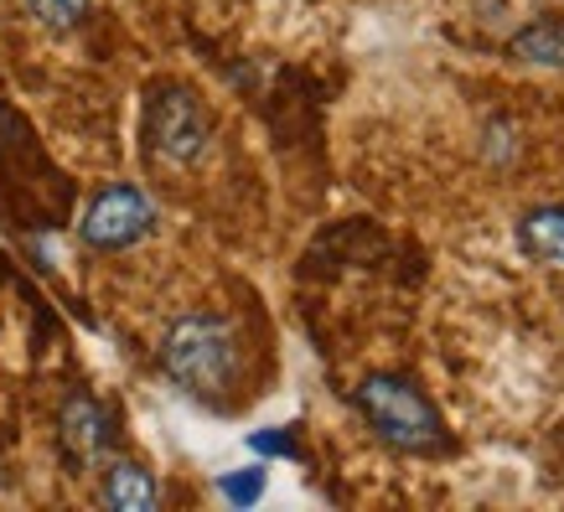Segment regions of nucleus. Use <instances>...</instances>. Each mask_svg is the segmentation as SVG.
Listing matches in <instances>:
<instances>
[{
    "label": "nucleus",
    "instance_id": "obj_1",
    "mask_svg": "<svg viewBox=\"0 0 564 512\" xmlns=\"http://www.w3.org/2000/svg\"><path fill=\"white\" fill-rule=\"evenodd\" d=\"M161 373L172 378L192 399H223L239 383V331L213 316V311H187L166 326L161 337Z\"/></svg>",
    "mask_w": 564,
    "mask_h": 512
},
{
    "label": "nucleus",
    "instance_id": "obj_2",
    "mask_svg": "<svg viewBox=\"0 0 564 512\" xmlns=\"http://www.w3.org/2000/svg\"><path fill=\"white\" fill-rule=\"evenodd\" d=\"M352 404L368 420L383 445L404 450V456H445L451 450V429L441 410L425 399V389L404 373H368L352 389Z\"/></svg>",
    "mask_w": 564,
    "mask_h": 512
},
{
    "label": "nucleus",
    "instance_id": "obj_3",
    "mask_svg": "<svg viewBox=\"0 0 564 512\" xmlns=\"http://www.w3.org/2000/svg\"><path fill=\"white\" fill-rule=\"evenodd\" d=\"M140 140H145L151 161L182 171V166H197L213 151V120H207L203 99L187 84H155L145 94Z\"/></svg>",
    "mask_w": 564,
    "mask_h": 512
},
{
    "label": "nucleus",
    "instance_id": "obj_4",
    "mask_svg": "<svg viewBox=\"0 0 564 512\" xmlns=\"http://www.w3.org/2000/svg\"><path fill=\"white\" fill-rule=\"evenodd\" d=\"M155 233V203L151 192L135 187V182H109L104 192H94L78 218V239L94 254H124L135 249L140 239Z\"/></svg>",
    "mask_w": 564,
    "mask_h": 512
},
{
    "label": "nucleus",
    "instance_id": "obj_5",
    "mask_svg": "<svg viewBox=\"0 0 564 512\" xmlns=\"http://www.w3.org/2000/svg\"><path fill=\"white\" fill-rule=\"evenodd\" d=\"M57 445H63V461L73 471H94L115 450V414H109V404H99L94 393H73L63 414H57Z\"/></svg>",
    "mask_w": 564,
    "mask_h": 512
},
{
    "label": "nucleus",
    "instance_id": "obj_6",
    "mask_svg": "<svg viewBox=\"0 0 564 512\" xmlns=\"http://www.w3.org/2000/svg\"><path fill=\"white\" fill-rule=\"evenodd\" d=\"M513 239L533 264H564V203L529 207V213L513 222Z\"/></svg>",
    "mask_w": 564,
    "mask_h": 512
},
{
    "label": "nucleus",
    "instance_id": "obj_7",
    "mask_svg": "<svg viewBox=\"0 0 564 512\" xmlns=\"http://www.w3.org/2000/svg\"><path fill=\"white\" fill-rule=\"evenodd\" d=\"M513 63H529V68H564V17H533L523 21L508 42Z\"/></svg>",
    "mask_w": 564,
    "mask_h": 512
},
{
    "label": "nucleus",
    "instance_id": "obj_8",
    "mask_svg": "<svg viewBox=\"0 0 564 512\" xmlns=\"http://www.w3.org/2000/svg\"><path fill=\"white\" fill-rule=\"evenodd\" d=\"M161 502V487L140 461H109L104 471V508L115 512H151Z\"/></svg>",
    "mask_w": 564,
    "mask_h": 512
},
{
    "label": "nucleus",
    "instance_id": "obj_9",
    "mask_svg": "<svg viewBox=\"0 0 564 512\" xmlns=\"http://www.w3.org/2000/svg\"><path fill=\"white\" fill-rule=\"evenodd\" d=\"M523 151V130L513 120H487L481 124V161L487 166H513Z\"/></svg>",
    "mask_w": 564,
    "mask_h": 512
},
{
    "label": "nucleus",
    "instance_id": "obj_10",
    "mask_svg": "<svg viewBox=\"0 0 564 512\" xmlns=\"http://www.w3.org/2000/svg\"><path fill=\"white\" fill-rule=\"evenodd\" d=\"M88 6H94V0H26V11L36 17V26H47V32H73V26L88 17Z\"/></svg>",
    "mask_w": 564,
    "mask_h": 512
},
{
    "label": "nucleus",
    "instance_id": "obj_11",
    "mask_svg": "<svg viewBox=\"0 0 564 512\" xmlns=\"http://www.w3.org/2000/svg\"><path fill=\"white\" fill-rule=\"evenodd\" d=\"M218 487H223V497H228L234 508H249V502H259V492H264V471H259V466H249V471L223 477Z\"/></svg>",
    "mask_w": 564,
    "mask_h": 512
},
{
    "label": "nucleus",
    "instance_id": "obj_12",
    "mask_svg": "<svg viewBox=\"0 0 564 512\" xmlns=\"http://www.w3.org/2000/svg\"><path fill=\"white\" fill-rule=\"evenodd\" d=\"M254 450H264V456H295V440L285 435V429H270V435H254Z\"/></svg>",
    "mask_w": 564,
    "mask_h": 512
},
{
    "label": "nucleus",
    "instance_id": "obj_13",
    "mask_svg": "<svg viewBox=\"0 0 564 512\" xmlns=\"http://www.w3.org/2000/svg\"><path fill=\"white\" fill-rule=\"evenodd\" d=\"M6 145H11V109L0 104V155H6Z\"/></svg>",
    "mask_w": 564,
    "mask_h": 512
}]
</instances>
